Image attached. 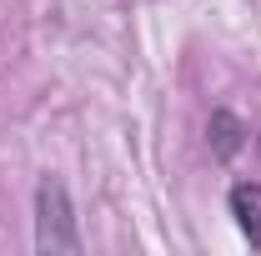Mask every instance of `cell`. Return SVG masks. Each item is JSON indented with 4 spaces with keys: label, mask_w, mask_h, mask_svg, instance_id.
I'll list each match as a JSON object with an SVG mask.
<instances>
[{
    "label": "cell",
    "mask_w": 261,
    "mask_h": 256,
    "mask_svg": "<svg viewBox=\"0 0 261 256\" xmlns=\"http://www.w3.org/2000/svg\"><path fill=\"white\" fill-rule=\"evenodd\" d=\"M35 251H81L70 191L56 176H40V186H35Z\"/></svg>",
    "instance_id": "cell-1"
},
{
    "label": "cell",
    "mask_w": 261,
    "mask_h": 256,
    "mask_svg": "<svg viewBox=\"0 0 261 256\" xmlns=\"http://www.w3.org/2000/svg\"><path fill=\"white\" fill-rule=\"evenodd\" d=\"M226 206L236 216V226H241V236L261 251V181H236L226 191Z\"/></svg>",
    "instance_id": "cell-2"
},
{
    "label": "cell",
    "mask_w": 261,
    "mask_h": 256,
    "mask_svg": "<svg viewBox=\"0 0 261 256\" xmlns=\"http://www.w3.org/2000/svg\"><path fill=\"white\" fill-rule=\"evenodd\" d=\"M211 131H216V156L226 161L231 151L241 146V126H236V116H231V111H216V116H211Z\"/></svg>",
    "instance_id": "cell-3"
}]
</instances>
